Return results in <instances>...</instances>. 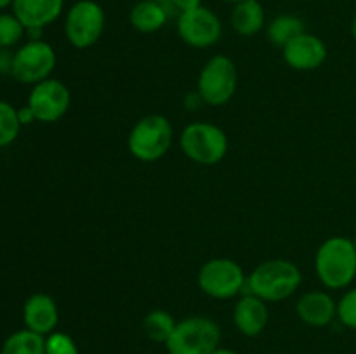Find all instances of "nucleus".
Listing matches in <instances>:
<instances>
[{
    "mask_svg": "<svg viewBox=\"0 0 356 354\" xmlns=\"http://www.w3.org/2000/svg\"><path fill=\"white\" fill-rule=\"evenodd\" d=\"M302 283L301 269L287 259H270L254 267L247 276L249 294L264 302L287 301Z\"/></svg>",
    "mask_w": 356,
    "mask_h": 354,
    "instance_id": "1",
    "label": "nucleus"
},
{
    "mask_svg": "<svg viewBox=\"0 0 356 354\" xmlns=\"http://www.w3.org/2000/svg\"><path fill=\"white\" fill-rule=\"evenodd\" d=\"M315 273L320 283L330 290L350 287L356 278V248L353 239L332 236L318 246Z\"/></svg>",
    "mask_w": 356,
    "mask_h": 354,
    "instance_id": "2",
    "label": "nucleus"
},
{
    "mask_svg": "<svg viewBox=\"0 0 356 354\" xmlns=\"http://www.w3.org/2000/svg\"><path fill=\"white\" fill-rule=\"evenodd\" d=\"M172 139L174 130L169 118L163 115H146L129 132L127 148L136 160L152 163L169 153Z\"/></svg>",
    "mask_w": 356,
    "mask_h": 354,
    "instance_id": "3",
    "label": "nucleus"
},
{
    "mask_svg": "<svg viewBox=\"0 0 356 354\" xmlns=\"http://www.w3.org/2000/svg\"><path fill=\"white\" fill-rule=\"evenodd\" d=\"M179 144L188 160L204 167L222 162L229 148L226 132L211 121H193L186 125L181 132Z\"/></svg>",
    "mask_w": 356,
    "mask_h": 354,
    "instance_id": "4",
    "label": "nucleus"
},
{
    "mask_svg": "<svg viewBox=\"0 0 356 354\" xmlns=\"http://www.w3.org/2000/svg\"><path fill=\"white\" fill-rule=\"evenodd\" d=\"M221 328L207 316H188L177 321L176 330L167 340L169 354H212L219 349Z\"/></svg>",
    "mask_w": 356,
    "mask_h": 354,
    "instance_id": "5",
    "label": "nucleus"
},
{
    "mask_svg": "<svg viewBox=\"0 0 356 354\" xmlns=\"http://www.w3.org/2000/svg\"><path fill=\"white\" fill-rule=\"evenodd\" d=\"M238 85V71L235 61L225 54L212 56L200 69L197 82L198 94L205 106H225L235 96Z\"/></svg>",
    "mask_w": 356,
    "mask_h": 354,
    "instance_id": "6",
    "label": "nucleus"
},
{
    "mask_svg": "<svg viewBox=\"0 0 356 354\" xmlns=\"http://www.w3.org/2000/svg\"><path fill=\"white\" fill-rule=\"evenodd\" d=\"M247 276L242 266L228 257L207 260L198 271V287L205 295L218 301H228L243 292Z\"/></svg>",
    "mask_w": 356,
    "mask_h": 354,
    "instance_id": "7",
    "label": "nucleus"
},
{
    "mask_svg": "<svg viewBox=\"0 0 356 354\" xmlns=\"http://www.w3.org/2000/svg\"><path fill=\"white\" fill-rule=\"evenodd\" d=\"M106 24L104 9L96 0H79L66 12V40L75 49H89L99 42Z\"/></svg>",
    "mask_w": 356,
    "mask_h": 354,
    "instance_id": "8",
    "label": "nucleus"
},
{
    "mask_svg": "<svg viewBox=\"0 0 356 354\" xmlns=\"http://www.w3.org/2000/svg\"><path fill=\"white\" fill-rule=\"evenodd\" d=\"M58 62L54 47L44 40H28L14 52L10 75L19 83L35 85L51 78Z\"/></svg>",
    "mask_w": 356,
    "mask_h": 354,
    "instance_id": "9",
    "label": "nucleus"
},
{
    "mask_svg": "<svg viewBox=\"0 0 356 354\" xmlns=\"http://www.w3.org/2000/svg\"><path fill=\"white\" fill-rule=\"evenodd\" d=\"M26 104L33 111L37 121L54 124L68 113L72 92L61 80L47 78L40 83H35Z\"/></svg>",
    "mask_w": 356,
    "mask_h": 354,
    "instance_id": "10",
    "label": "nucleus"
},
{
    "mask_svg": "<svg viewBox=\"0 0 356 354\" xmlns=\"http://www.w3.org/2000/svg\"><path fill=\"white\" fill-rule=\"evenodd\" d=\"M177 35L186 45L193 49H209L221 40L222 24L214 10L207 7H197L193 10L179 14Z\"/></svg>",
    "mask_w": 356,
    "mask_h": 354,
    "instance_id": "11",
    "label": "nucleus"
},
{
    "mask_svg": "<svg viewBox=\"0 0 356 354\" xmlns=\"http://www.w3.org/2000/svg\"><path fill=\"white\" fill-rule=\"evenodd\" d=\"M327 54L329 52H327L325 42L320 37H316V35L308 33V31L292 38L282 49L285 65L291 66L296 71H313V69H318L325 62Z\"/></svg>",
    "mask_w": 356,
    "mask_h": 354,
    "instance_id": "12",
    "label": "nucleus"
},
{
    "mask_svg": "<svg viewBox=\"0 0 356 354\" xmlns=\"http://www.w3.org/2000/svg\"><path fill=\"white\" fill-rule=\"evenodd\" d=\"M24 326L38 335H51L59 323L58 304L47 294H33L23 305Z\"/></svg>",
    "mask_w": 356,
    "mask_h": 354,
    "instance_id": "13",
    "label": "nucleus"
},
{
    "mask_svg": "<svg viewBox=\"0 0 356 354\" xmlns=\"http://www.w3.org/2000/svg\"><path fill=\"white\" fill-rule=\"evenodd\" d=\"M268 302L252 294H245L236 301L233 309V323L245 337H257L264 332L270 319Z\"/></svg>",
    "mask_w": 356,
    "mask_h": 354,
    "instance_id": "14",
    "label": "nucleus"
},
{
    "mask_svg": "<svg viewBox=\"0 0 356 354\" xmlns=\"http://www.w3.org/2000/svg\"><path fill=\"white\" fill-rule=\"evenodd\" d=\"M296 312L302 323L322 328L337 318V302L327 292L312 290L299 298L296 304Z\"/></svg>",
    "mask_w": 356,
    "mask_h": 354,
    "instance_id": "15",
    "label": "nucleus"
},
{
    "mask_svg": "<svg viewBox=\"0 0 356 354\" xmlns=\"http://www.w3.org/2000/svg\"><path fill=\"white\" fill-rule=\"evenodd\" d=\"M65 0H14L13 14L23 23L26 30L40 28L44 30L61 16Z\"/></svg>",
    "mask_w": 356,
    "mask_h": 354,
    "instance_id": "16",
    "label": "nucleus"
},
{
    "mask_svg": "<svg viewBox=\"0 0 356 354\" xmlns=\"http://www.w3.org/2000/svg\"><path fill=\"white\" fill-rule=\"evenodd\" d=\"M266 14L259 0H243L232 10V26L240 37H254L264 28Z\"/></svg>",
    "mask_w": 356,
    "mask_h": 354,
    "instance_id": "17",
    "label": "nucleus"
},
{
    "mask_svg": "<svg viewBox=\"0 0 356 354\" xmlns=\"http://www.w3.org/2000/svg\"><path fill=\"white\" fill-rule=\"evenodd\" d=\"M169 19V12L159 0H141L129 14L132 28L141 33H155L162 30Z\"/></svg>",
    "mask_w": 356,
    "mask_h": 354,
    "instance_id": "18",
    "label": "nucleus"
},
{
    "mask_svg": "<svg viewBox=\"0 0 356 354\" xmlns=\"http://www.w3.org/2000/svg\"><path fill=\"white\" fill-rule=\"evenodd\" d=\"M301 33H305V23L298 16H294V14H282V16H277L266 28L268 40L275 47L280 49H284L292 38H296Z\"/></svg>",
    "mask_w": 356,
    "mask_h": 354,
    "instance_id": "19",
    "label": "nucleus"
},
{
    "mask_svg": "<svg viewBox=\"0 0 356 354\" xmlns=\"http://www.w3.org/2000/svg\"><path fill=\"white\" fill-rule=\"evenodd\" d=\"M0 354H45V337L31 330H17L3 342Z\"/></svg>",
    "mask_w": 356,
    "mask_h": 354,
    "instance_id": "20",
    "label": "nucleus"
},
{
    "mask_svg": "<svg viewBox=\"0 0 356 354\" xmlns=\"http://www.w3.org/2000/svg\"><path fill=\"white\" fill-rule=\"evenodd\" d=\"M176 325L177 321L174 319V316L163 309H155V311L148 312L143 319L145 335L156 344H167V340L176 330Z\"/></svg>",
    "mask_w": 356,
    "mask_h": 354,
    "instance_id": "21",
    "label": "nucleus"
},
{
    "mask_svg": "<svg viewBox=\"0 0 356 354\" xmlns=\"http://www.w3.org/2000/svg\"><path fill=\"white\" fill-rule=\"evenodd\" d=\"M21 121L17 118V110L13 104L0 101V148L13 144L21 130Z\"/></svg>",
    "mask_w": 356,
    "mask_h": 354,
    "instance_id": "22",
    "label": "nucleus"
},
{
    "mask_svg": "<svg viewBox=\"0 0 356 354\" xmlns=\"http://www.w3.org/2000/svg\"><path fill=\"white\" fill-rule=\"evenodd\" d=\"M26 33L19 19L14 14H0V49H9L16 45Z\"/></svg>",
    "mask_w": 356,
    "mask_h": 354,
    "instance_id": "23",
    "label": "nucleus"
},
{
    "mask_svg": "<svg viewBox=\"0 0 356 354\" xmlns=\"http://www.w3.org/2000/svg\"><path fill=\"white\" fill-rule=\"evenodd\" d=\"M337 319L341 325L356 330V288H350L337 302Z\"/></svg>",
    "mask_w": 356,
    "mask_h": 354,
    "instance_id": "24",
    "label": "nucleus"
},
{
    "mask_svg": "<svg viewBox=\"0 0 356 354\" xmlns=\"http://www.w3.org/2000/svg\"><path fill=\"white\" fill-rule=\"evenodd\" d=\"M45 354H80V351L68 333L52 332L45 337Z\"/></svg>",
    "mask_w": 356,
    "mask_h": 354,
    "instance_id": "25",
    "label": "nucleus"
},
{
    "mask_svg": "<svg viewBox=\"0 0 356 354\" xmlns=\"http://www.w3.org/2000/svg\"><path fill=\"white\" fill-rule=\"evenodd\" d=\"M183 103L188 111H198L202 106H205L204 99H202V96L198 94V90H195V92H188L186 96H184Z\"/></svg>",
    "mask_w": 356,
    "mask_h": 354,
    "instance_id": "26",
    "label": "nucleus"
},
{
    "mask_svg": "<svg viewBox=\"0 0 356 354\" xmlns=\"http://www.w3.org/2000/svg\"><path fill=\"white\" fill-rule=\"evenodd\" d=\"M172 6L179 10V14L188 12V10H193L197 7H202V0H170Z\"/></svg>",
    "mask_w": 356,
    "mask_h": 354,
    "instance_id": "27",
    "label": "nucleus"
},
{
    "mask_svg": "<svg viewBox=\"0 0 356 354\" xmlns=\"http://www.w3.org/2000/svg\"><path fill=\"white\" fill-rule=\"evenodd\" d=\"M13 59L14 54H10L7 49H0V73L13 71Z\"/></svg>",
    "mask_w": 356,
    "mask_h": 354,
    "instance_id": "28",
    "label": "nucleus"
},
{
    "mask_svg": "<svg viewBox=\"0 0 356 354\" xmlns=\"http://www.w3.org/2000/svg\"><path fill=\"white\" fill-rule=\"evenodd\" d=\"M17 118H19L21 125H30V124H33V121H37L33 111L30 110V106H28V104L17 110Z\"/></svg>",
    "mask_w": 356,
    "mask_h": 354,
    "instance_id": "29",
    "label": "nucleus"
},
{
    "mask_svg": "<svg viewBox=\"0 0 356 354\" xmlns=\"http://www.w3.org/2000/svg\"><path fill=\"white\" fill-rule=\"evenodd\" d=\"M212 354H236V353H235V351H232V349H225V347H219V349H216Z\"/></svg>",
    "mask_w": 356,
    "mask_h": 354,
    "instance_id": "30",
    "label": "nucleus"
},
{
    "mask_svg": "<svg viewBox=\"0 0 356 354\" xmlns=\"http://www.w3.org/2000/svg\"><path fill=\"white\" fill-rule=\"evenodd\" d=\"M13 3H14V0H0V10L6 9V7H9V6H13Z\"/></svg>",
    "mask_w": 356,
    "mask_h": 354,
    "instance_id": "31",
    "label": "nucleus"
},
{
    "mask_svg": "<svg viewBox=\"0 0 356 354\" xmlns=\"http://www.w3.org/2000/svg\"><path fill=\"white\" fill-rule=\"evenodd\" d=\"M351 35H353V40L356 42V16L351 21Z\"/></svg>",
    "mask_w": 356,
    "mask_h": 354,
    "instance_id": "32",
    "label": "nucleus"
},
{
    "mask_svg": "<svg viewBox=\"0 0 356 354\" xmlns=\"http://www.w3.org/2000/svg\"><path fill=\"white\" fill-rule=\"evenodd\" d=\"M222 2H229V3H238V2H243V0H222Z\"/></svg>",
    "mask_w": 356,
    "mask_h": 354,
    "instance_id": "33",
    "label": "nucleus"
},
{
    "mask_svg": "<svg viewBox=\"0 0 356 354\" xmlns=\"http://www.w3.org/2000/svg\"><path fill=\"white\" fill-rule=\"evenodd\" d=\"M353 243H355V248H356V236L353 238Z\"/></svg>",
    "mask_w": 356,
    "mask_h": 354,
    "instance_id": "34",
    "label": "nucleus"
},
{
    "mask_svg": "<svg viewBox=\"0 0 356 354\" xmlns=\"http://www.w3.org/2000/svg\"><path fill=\"white\" fill-rule=\"evenodd\" d=\"M159 2H162V0H159Z\"/></svg>",
    "mask_w": 356,
    "mask_h": 354,
    "instance_id": "35",
    "label": "nucleus"
}]
</instances>
